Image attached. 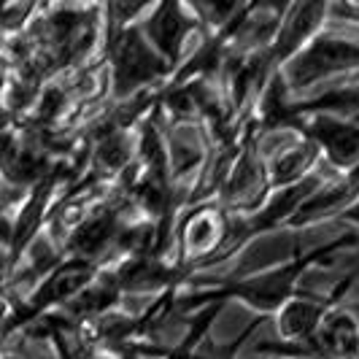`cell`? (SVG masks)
I'll return each mask as SVG.
<instances>
[{"label":"cell","instance_id":"obj_1","mask_svg":"<svg viewBox=\"0 0 359 359\" xmlns=\"http://www.w3.org/2000/svg\"><path fill=\"white\" fill-rule=\"evenodd\" d=\"M162 71V62L146 46L138 33H127L116 46V84L119 90H133L135 84L154 79Z\"/></svg>","mask_w":359,"mask_h":359},{"label":"cell","instance_id":"obj_2","mask_svg":"<svg viewBox=\"0 0 359 359\" xmlns=\"http://www.w3.org/2000/svg\"><path fill=\"white\" fill-rule=\"evenodd\" d=\"M359 62V46L354 43H346V41H319L313 43L300 65L294 68V79L297 81H311L322 73L338 71V68H348V65H357Z\"/></svg>","mask_w":359,"mask_h":359},{"label":"cell","instance_id":"obj_3","mask_svg":"<svg viewBox=\"0 0 359 359\" xmlns=\"http://www.w3.org/2000/svg\"><path fill=\"white\" fill-rule=\"evenodd\" d=\"M313 135L327 146L330 157L338 165H354L359 160V130L338 122H316Z\"/></svg>","mask_w":359,"mask_h":359},{"label":"cell","instance_id":"obj_4","mask_svg":"<svg viewBox=\"0 0 359 359\" xmlns=\"http://www.w3.org/2000/svg\"><path fill=\"white\" fill-rule=\"evenodd\" d=\"M90 265L84 262V259H79V262H71L68 268H62L60 273H54L52 278L43 284V289L38 292L36 297V311H41L43 306H49V303H60V300H65V297H71L76 289L81 287L84 281H90Z\"/></svg>","mask_w":359,"mask_h":359},{"label":"cell","instance_id":"obj_5","mask_svg":"<svg viewBox=\"0 0 359 359\" xmlns=\"http://www.w3.org/2000/svg\"><path fill=\"white\" fill-rule=\"evenodd\" d=\"M313 346L322 354H332V357H354L359 351V332L351 319L346 316H335L324 324L322 335L313 341Z\"/></svg>","mask_w":359,"mask_h":359},{"label":"cell","instance_id":"obj_6","mask_svg":"<svg viewBox=\"0 0 359 359\" xmlns=\"http://www.w3.org/2000/svg\"><path fill=\"white\" fill-rule=\"evenodd\" d=\"M114 233H116V216L103 214V216H97V219H92V222H87L79 233L73 235L71 246L81 254V257H92V254L106 249L108 241L114 238Z\"/></svg>","mask_w":359,"mask_h":359},{"label":"cell","instance_id":"obj_7","mask_svg":"<svg viewBox=\"0 0 359 359\" xmlns=\"http://www.w3.org/2000/svg\"><path fill=\"white\" fill-rule=\"evenodd\" d=\"M322 316V306L313 303H292L281 313V332L287 338H311L316 332V324Z\"/></svg>","mask_w":359,"mask_h":359},{"label":"cell","instance_id":"obj_8","mask_svg":"<svg viewBox=\"0 0 359 359\" xmlns=\"http://www.w3.org/2000/svg\"><path fill=\"white\" fill-rule=\"evenodd\" d=\"M154 41L162 52L173 54L176 52V43L181 41L184 30H187V19L179 14L176 6H165L160 11V17L154 19Z\"/></svg>","mask_w":359,"mask_h":359},{"label":"cell","instance_id":"obj_9","mask_svg":"<svg viewBox=\"0 0 359 359\" xmlns=\"http://www.w3.org/2000/svg\"><path fill=\"white\" fill-rule=\"evenodd\" d=\"M187 241H189V246L192 249H208V246H214V241H219V230H216V222L211 214H198L192 222H189V227H187Z\"/></svg>","mask_w":359,"mask_h":359},{"label":"cell","instance_id":"obj_10","mask_svg":"<svg viewBox=\"0 0 359 359\" xmlns=\"http://www.w3.org/2000/svg\"><path fill=\"white\" fill-rule=\"evenodd\" d=\"M308 162H311V151H303V149H297V151L287 154L284 160H278V165H276V181L294 179L297 173H303V170H306Z\"/></svg>","mask_w":359,"mask_h":359},{"label":"cell","instance_id":"obj_11","mask_svg":"<svg viewBox=\"0 0 359 359\" xmlns=\"http://www.w3.org/2000/svg\"><path fill=\"white\" fill-rule=\"evenodd\" d=\"M100 160L106 162L108 168H116V165H122V162L127 160V151H125V141L122 138H108V141H103V146H100Z\"/></svg>","mask_w":359,"mask_h":359}]
</instances>
